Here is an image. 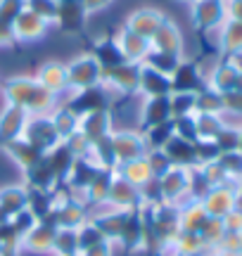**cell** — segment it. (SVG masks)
Here are the masks:
<instances>
[{
	"mask_svg": "<svg viewBox=\"0 0 242 256\" xmlns=\"http://www.w3.org/2000/svg\"><path fill=\"white\" fill-rule=\"evenodd\" d=\"M0 95L5 104L22 107L28 114H50L60 104V98L48 92L36 81V76H28V74H14L5 78L0 86Z\"/></svg>",
	"mask_w": 242,
	"mask_h": 256,
	"instance_id": "cell-1",
	"label": "cell"
},
{
	"mask_svg": "<svg viewBox=\"0 0 242 256\" xmlns=\"http://www.w3.org/2000/svg\"><path fill=\"white\" fill-rule=\"evenodd\" d=\"M66 64V78H69V92H78V90H90L102 86L104 78V69L100 66V62L95 60V55L81 52L74 60H69Z\"/></svg>",
	"mask_w": 242,
	"mask_h": 256,
	"instance_id": "cell-2",
	"label": "cell"
},
{
	"mask_svg": "<svg viewBox=\"0 0 242 256\" xmlns=\"http://www.w3.org/2000/svg\"><path fill=\"white\" fill-rule=\"evenodd\" d=\"M110 145H112L116 166L148 154V142L140 128H116L110 136Z\"/></svg>",
	"mask_w": 242,
	"mask_h": 256,
	"instance_id": "cell-3",
	"label": "cell"
},
{
	"mask_svg": "<svg viewBox=\"0 0 242 256\" xmlns=\"http://www.w3.org/2000/svg\"><path fill=\"white\" fill-rule=\"evenodd\" d=\"M52 24L43 19L40 14H36L34 10L24 8L19 12L14 22H12V38H14V46H34V43H40L43 38L50 34Z\"/></svg>",
	"mask_w": 242,
	"mask_h": 256,
	"instance_id": "cell-4",
	"label": "cell"
},
{
	"mask_svg": "<svg viewBox=\"0 0 242 256\" xmlns=\"http://www.w3.org/2000/svg\"><path fill=\"white\" fill-rule=\"evenodd\" d=\"M24 140L28 145H34L36 150H40L43 154L55 150L62 140L57 136L55 126H52V119L50 114H28V121H26V128H24Z\"/></svg>",
	"mask_w": 242,
	"mask_h": 256,
	"instance_id": "cell-5",
	"label": "cell"
},
{
	"mask_svg": "<svg viewBox=\"0 0 242 256\" xmlns=\"http://www.w3.org/2000/svg\"><path fill=\"white\" fill-rule=\"evenodd\" d=\"M116 130L114 126V116H112V110L104 107V110H95V112H88V114H81V121H78V133L90 142H100L104 138H110Z\"/></svg>",
	"mask_w": 242,
	"mask_h": 256,
	"instance_id": "cell-6",
	"label": "cell"
},
{
	"mask_svg": "<svg viewBox=\"0 0 242 256\" xmlns=\"http://www.w3.org/2000/svg\"><path fill=\"white\" fill-rule=\"evenodd\" d=\"M57 226L52 220H38L34 228L22 238V254L34 256H52V244H55Z\"/></svg>",
	"mask_w": 242,
	"mask_h": 256,
	"instance_id": "cell-7",
	"label": "cell"
},
{
	"mask_svg": "<svg viewBox=\"0 0 242 256\" xmlns=\"http://www.w3.org/2000/svg\"><path fill=\"white\" fill-rule=\"evenodd\" d=\"M164 19H166L164 10L154 8V5H142V8L130 10L126 22H124V26L150 40V38L157 34V28L164 24Z\"/></svg>",
	"mask_w": 242,
	"mask_h": 256,
	"instance_id": "cell-8",
	"label": "cell"
},
{
	"mask_svg": "<svg viewBox=\"0 0 242 256\" xmlns=\"http://www.w3.org/2000/svg\"><path fill=\"white\" fill-rule=\"evenodd\" d=\"M190 19L200 31H214L226 19V0H195L190 2Z\"/></svg>",
	"mask_w": 242,
	"mask_h": 256,
	"instance_id": "cell-9",
	"label": "cell"
},
{
	"mask_svg": "<svg viewBox=\"0 0 242 256\" xmlns=\"http://www.w3.org/2000/svg\"><path fill=\"white\" fill-rule=\"evenodd\" d=\"M183 48H186L183 31H180V26H178L174 19H168V17L157 28V34L150 38V50H154V52H166V55H174V57H183Z\"/></svg>",
	"mask_w": 242,
	"mask_h": 256,
	"instance_id": "cell-10",
	"label": "cell"
},
{
	"mask_svg": "<svg viewBox=\"0 0 242 256\" xmlns=\"http://www.w3.org/2000/svg\"><path fill=\"white\" fill-rule=\"evenodd\" d=\"M36 81L46 88L48 92L57 95L60 100L69 92V78H66V64L60 60H48L36 69Z\"/></svg>",
	"mask_w": 242,
	"mask_h": 256,
	"instance_id": "cell-11",
	"label": "cell"
},
{
	"mask_svg": "<svg viewBox=\"0 0 242 256\" xmlns=\"http://www.w3.org/2000/svg\"><path fill=\"white\" fill-rule=\"evenodd\" d=\"M50 220L55 223L57 228L78 230L84 223L90 220V209H88V204L69 197V200H64V202H60V204H57L55 211H52V216H50Z\"/></svg>",
	"mask_w": 242,
	"mask_h": 256,
	"instance_id": "cell-12",
	"label": "cell"
},
{
	"mask_svg": "<svg viewBox=\"0 0 242 256\" xmlns=\"http://www.w3.org/2000/svg\"><path fill=\"white\" fill-rule=\"evenodd\" d=\"M171 119H174V116H171L168 98H140V102H138V126H140V130L152 128V126H162V124H168Z\"/></svg>",
	"mask_w": 242,
	"mask_h": 256,
	"instance_id": "cell-13",
	"label": "cell"
},
{
	"mask_svg": "<svg viewBox=\"0 0 242 256\" xmlns=\"http://www.w3.org/2000/svg\"><path fill=\"white\" fill-rule=\"evenodd\" d=\"M114 40H116V48H119L124 62L128 64H142L150 55V40L148 38L138 36L128 31L126 26H121L116 34H114Z\"/></svg>",
	"mask_w": 242,
	"mask_h": 256,
	"instance_id": "cell-14",
	"label": "cell"
},
{
	"mask_svg": "<svg viewBox=\"0 0 242 256\" xmlns=\"http://www.w3.org/2000/svg\"><path fill=\"white\" fill-rule=\"evenodd\" d=\"M140 190L128 180H124L119 174H114L112 185H110V194H107V206L116 211H136L140 209Z\"/></svg>",
	"mask_w": 242,
	"mask_h": 256,
	"instance_id": "cell-15",
	"label": "cell"
},
{
	"mask_svg": "<svg viewBox=\"0 0 242 256\" xmlns=\"http://www.w3.org/2000/svg\"><path fill=\"white\" fill-rule=\"evenodd\" d=\"M26 121H28V112L2 102V110H0V147L24 136Z\"/></svg>",
	"mask_w": 242,
	"mask_h": 256,
	"instance_id": "cell-16",
	"label": "cell"
},
{
	"mask_svg": "<svg viewBox=\"0 0 242 256\" xmlns=\"http://www.w3.org/2000/svg\"><path fill=\"white\" fill-rule=\"evenodd\" d=\"M138 95L140 98H168L171 95V78L150 64H140Z\"/></svg>",
	"mask_w": 242,
	"mask_h": 256,
	"instance_id": "cell-17",
	"label": "cell"
},
{
	"mask_svg": "<svg viewBox=\"0 0 242 256\" xmlns=\"http://www.w3.org/2000/svg\"><path fill=\"white\" fill-rule=\"evenodd\" d=\"M0 150L5 152V156H8L14 166H17L22 174H24V171H28V168H34V166L43 159V152H40V150H36L34 145H28L24 138L12 140V142H8V145H2Z\"/></svg>",
	"mask_w": 242,
	"mask_h": 256,
	"instance_id": "cell-18",
	"label": "cell"
},
{
	"mask_svg": "<svg viewBox=\"0 0 242 256\" xmlns=\"http://www.w3.org/2000/svg\"><path fill=\"white\" fill-rule=\"evenodd\" d=\"M50 119H52V126H55L57 136H60L62 142H64L66 138H72L74 133H78V121H81V116H78L69 104H64V102H60L55 110L50 112Z\"/></svg>",
	"mask_w": 242,
	"mask_h": 256,
	"instance_id": "cell-19",
	"label": "cell"
},
{
	"mask_svg": "<svg viewBox=\"0 0 242 256\" xmlns=\"http://www.w3.org/2000/svg\"><path fill=\"white\" fill-rule=\"evenodd\" d=\"M116 174H119L124 180H128L130 185H136L138 190L142 188V185H148L150 180H154V176H152V171H150V164H148L145 156L116 166Z\"/></svg>",
	"mask_w": 242,
	"mask_h": 256,
	"instance_id": "cell-20",
	"label": "cell"
},
{
	"mask_svg": "<svg viewBox=\"0 0 242 256\" xmlns=\"http://www.w3.org/2000/svg\"><path fill=\"white\" fill-rule=\"evenodd\" d=\"M90 52L95 55V60L100 62V66H102L104 72L124 62V57H121L119 48H116V40H114V36H100V38H95V40H93V50H90Z\"/></svg>",
	"mask_w": 242,
	"mask_h": 256,
	"instance_id": "cell-21",
	"label": "cell"
},
{
	"mask_svg": "<svg viewBox=\"0 0 242 256\" xmlns=\"http://www.w3.org/2000/svg\"><path fill=\"white\" fill-rule=\"evenodd\" d=\"M218 40L228 55H235L242 50V22L238 19H226L224 24L218 26Z\"/></svg>",
	"mask_w": 242,
	"mask_h": 256,
	"instance_id": "cell-22",
	"label": "cell"
},
{
	"mask_svg": "<svg viewBox=\"0 0 242 256\" xmlns=\"http://www.w3.org/2000/svg\"><path fill=\"white\" fill-rule=\"evenodd\" d=\"M81 244H78V230L72 228H57L55 244H52V256H78Z\"/></svg>",
	"mask_w": 242,
	"mask_h": 256,
	"instance_id": "cell-23",
	"label": "cell"
},
{
	"mask_svg": "<svg viewBox=\"0 0 242 256\" xmlns=\"http://www.w3.org/2000/svg\"><path fill=\"white\" fill-rule=\"evenodd\" d=\"M168 107H171V116H174V119L195 114L197 92H171V95H168Z\"/></svg>",
	"mask_w": 242,
	"mask_h": 256,
	"instance_id": "cell-24",
	"label": "cell"
},
{
	"mask_svg": "<svg viewBox=\"0 0 242 256\" xmlns=\"http://www.w3.org/2000/svg\"><path fill=\"white\" fill-rule=\"evenodd\" d=\"M24 8L34 10L36 14H40L55 26L57 14H60V0H24Z\"/></svg>",
	"mask_w": 242,
	"mask_h": 256,
	"instance_id": "cell-25",
	"label": "cell"
},
{
	"mask_svg": "<svg viewBox=\"0 0 242 256\" xmlns=\"http://www.w3.org/2000/svg\"><path fill=\"white\" fill-rule=\"evenodd\" d=\"M145 159H148L150 164V171H152V176L154 178H159V176H164L171 168V162H168V156L164 154V150H150L148 154H145Z\"/></svg>",
	"mask_w": 242,
	"mask_h": 256,
	"instance_id": "cell-26",
	"label": "cell"
},
{
	"mask_svg": "<svg viewBox=\"0 0 242 256\" xmlns=\"http://www.w3.org/2000/svg\"><path fill=\"white\" fill-rule=\"evenodd\" d=\"M64 147L69 150V154L74 156V159H84V156L90 154V147L93 145H90L81 133H74L72 138H66L64 140Z\"/></svg>",
	"mask_w": 242,
	"mask_h": 256,
	"instance_id": "cell-27",
	"label": "cell"
},
{
	"mask_svg": "<svg viewBox=\"0 0 242 256\" xmlns=\"http://www.w3.org/2000/svg\"><path fill=\"white\" fill-rule=\"evenodd\" d=\"M81 2V10L86 12V17H93V14H100L107 8H112L114 0H78Z\"/></svg>",
	"mask_w": 242,
	"mask_h": 256,
	"instance_id": "cell-28",
	"label": "cell"
},
{
	"mask_svg": "<svg viewBox=\"0 0 242 256\" xmlns=\"http://www.w3.org/2000/svg\"><path fill=\"white\" fill-rule=\"evenodd\" d=\"M78 256H114V242L104 240V242H98L93 247L78 252Z\"/></svg>",
	"mask_w": 242,
	"mask_h": 256,
	"instance_id": "cell-29",
	"label": "cell"
},
{
	"mask_svg": "<svg viewBox=\"0 0 242 256\" xmlns=\"http://www.w3.org/2000/svg\"><path fill=\"white\" fill-rule=\"evenodd\" d=\"M14 46V38H12V26L0 24V50L2 48H12Z\"/></svg>",
	"mask_w": 242,
	"mask_h": 256,
	"instance_id": "cell-30",
	"label": "cell"
},
{
	"mask_svg": "<svg viewBox=\"0 0 242 256\" xmlns=\"http://www.w3.org/2000/svg\"><path fill=\"white\" fill-rule=\"evenodd\" d=\"M183 2H188V5H190V2H195V0H183Z\"/></svg>",
	"mask_w": 242,
	"mask_h": 256,
	"instance_id": "cell-31",
	"label": "cell"
},
{
	"mask_svg": "<svg viewBox=\"0 0 242 256\" xmlns=\"http://www.w3.org/2000/svg\"><path fill=\"white\" fill-rule=\"evenodd\" d=\"M0 86H2V78H0Z\"/></svg>",
	"mask_w": 242,
	"mask_h": 256,
	"instance_id": "cell-32",
	"label": "cell"
},
{
	"mask_svg": "<svg viewBox=\"0 0 242 256\" xmlns=\"http://www.w3.org/2000/svg\"><path fill=\"white\" fill-rule=\"evenodd\" d=\"M60 2H66V0H60Z\"/></svg>",
	"mask_w": 242,
	"mask_h": 256,
	"instance_id": "cell-33",
	"label": "cell"
}]
</instances>
